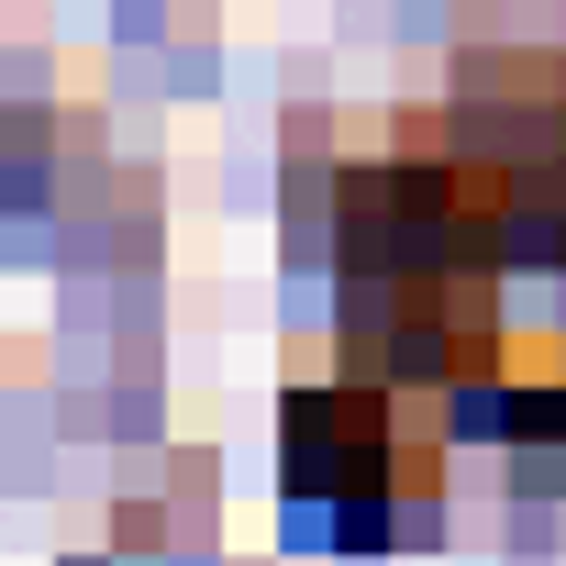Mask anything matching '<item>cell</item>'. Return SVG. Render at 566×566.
<instances>
[{
    "mask_svg": "<svg viewBox=\"0 0 566 566\" xmlns=\"http://www.w3.org/2000/svg\"><path fill=\"white\" fill-rule=\"evenodd\" d=\"M345 378L566 433V56H467L455 101L334 156Z\"/></svg>",
    "mask_w": 566,
    "mask_h": 566,
    "instance_id": "obj_1",
    "label": "cell"
},
{
    "mask_svg": "<svg viewBox=\"0 0 566 566\" xmlns=\"http://www.w3.org/2000/svg\"><path fill=\"white\" fill-rule=\"evenodd\" d=\"M433 411L378 389V378H345V389H301L290 400V489L334 500V511H378V500H422L433 489Z\"/></svg>",
    "mask_w": 566,
    "mask_h": 566,
    "instance_id": "obj_2",
    "label": "cell"
}]
</instances>
